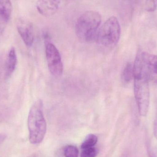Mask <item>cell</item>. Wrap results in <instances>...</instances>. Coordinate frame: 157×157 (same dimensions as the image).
Wrapping results in <instances>:
<instances>
[{
	"label": "cell",
	"mask_w": 157,
	"mask_h": 157,
	"mask_svg": "<svg viewBox=\"0 0 157 157\" xmlns=\"http://www.w3.org/2000/svg\"><path fill=\"white\" fill-rule=\"evenodd\" d=\"M61 0H37L36 8L40 14L46 17L54 15L60 7Z\"/></svg>",
	"instance_id": "obj_7"
},
{
	"label": "cell",
	"mask_w": 157,
	"mask_h": 157,
	"mask_svg": "<svg viewBox=\"0 0 157 157\" xmlns=\"http://www.w3.org/2000/svg\"><path fill=\"white\" fill-rule=\"evenodd\" d=\"M133 70L134 90L136 101L140 115L145 116L149 110V80L143 65L140 50L136 53Z\"/></svg>",
	"instance_id": "obj_1"
},
{
	"label": "cell",
	"mask_w": 157,
	"mask_h": 157,
	"mask_svg": "<svg viewBox=\"0 0 157 157\" xmlns=\"http://www.w3.org/2000/svg\"><path fill=\"white\" fill-rule=\"evenodd\" d=\"M17 63V57L14 48H13L10 49L6 63V69L7 75L12 74L15 70Z\"/></svg>",
	"instance_id": "obj_10"
},
{
	"label": "cell",
	"mask_w": 157,
	"mask_h": 157,
	"mask_svg": "<svg viewBox=\"0 0 157 157\" xmlns=\"http://www.w3.org/2000/svg\"><path fill=\"white\" fill-rule=\"evenodd\" d=\"M98 141V138L96 135L93 134H90L87 136L85 138L81 145V148L93 147L97 144Z\"/></svg>",
	"instance_id": "obj_12"
},
{
	"label": "cell",
	"mask_w": 157,
	"mask_h": 157,
	"mask_svg": "<svg viewBox=\"0 0 157 157\" xmlns=\"http://www.w3.org/2000/svg\"><path fill=\"white\" fill-rule=\"evenodd\" d=\"M6 136L5 135L0 134V145L2 144L3 142L5 141L6 138Z\"/></svg>",
	"instance_id": "obj_17"
},
{
	"label": "cell",
	"mask_w": 157,
	"mask_h": 157,
	"mask_svg": "<svg viewBox=\"0 0 157 157\" xmlns=\"http://www.w3.org/2000/svg\"><path fill=\"white\" fill-rule=\"evenodd\" d=\"M157 8V0H146L145 8L147 12H152Z\"/></svg>",
	"instance_id": "obj_15"
},
{
	"label": "cell",
	"mask_w": 157,
	"mask_h": 157,
	"mask_svg": "<svg viewBox=\"0 0 157 157\" xmlns=\"http://www.w3.org/2000/svg\"><path fill=\"white\" fill-rule=\"evenodd\" d=\"M17 29L25 44L28 47H31L34 40V29L32 24L21 19L17 24Z\"/></svg>",
	"instance_id": "obj_8"
},
{
	"label": "cell",
	"mask_w": 157,
	"mask_h": 157,
	"mask_svg": "<svg viewBox=\"0 0 157 157\" xmlns=\"http://www.w3.org/2000/svg\"><path fill=\"white\" fill-rule=\"evenodd\" d=\"M154 134L156 139H157V115L154 122Z\"/></svg>",
	"instance_id": "obj_16"
},
{
	"label": "cell",
	"mask_w": 157,
	"mask_h": 157,
	"mask_svg": "<svg viewBox=\"0 0 157 157\" xmlns=\"http://www.w3.org/2000/svg\"><path fill=\"white\" fill-rule=\"evenodd\" d=\"M43 110V102L41 99H38L32 105L29 113L28 126L29 140L33 144L41 143L47 132V123Z\"/></svg>",
	"instance_id": "obj_2"
},
{
	"label": "cell",
	"mask_w": 157,
	"mask_h": 157,
	"mask_svg": "<svg viewBox=\"0 0 157 157\" xmlns=\"http://www.w3.org/2000/svg\"><path fill=\"white\" fill-rule=\"evenodd\" d=\"M133 65L131 63H128L125 65L121 75V80L123 83L128 84L133 79Z\"/></svg>",
	"instance_id": "obj_11"
},
{
	"label": "cell",
	"mask_w": 157,
	"mask_h": 157,
	"mask_svg": "<svg viewBox=\"0 0 157 157\" xmlns=\"http://www.w3.org/2000/svg\"><path fill=\"white\" fill-rule=\"evenodd\" d=\"M97 154V149L94 147L81 148L80 157H96Z\"/></svg>",
	"instance_id": "obj_14"
},
{
	"label": "cell",
	"mask_w": 157,
	"mask_h": 157,
	"mask_svg": "<svg viewBox=\"0 0 157 157\" xmlns=\"http://www.w3.org/2000/svg\"><path fill=\"white\" fill-rule=\"evenodd\" d=\"M46 55L48 67L51 74L55 77L61 76L63 65L60 54L55 45L51 42L46 44Z\"/></svg>",
	"instance_id": "obj_5"
},
{
	"label": "cell",
	"mask_w": 157,
	"mask_h": 157,
	"mask_svg": "<svg viewBox=\"0 0 157 157\" xmlns=\"http://www.w3.org/2000/svg\"><path fill=\"white\" fill-rule=\"evenodd\" d=\"M149 157H156L153 153H150L149 154Z\"/></svg>",
	"instance_id": "obj_18"
},
{
	"label": "cell",
	"mask_w": 157,
	"mask_h": 157,
	"mask_svg": "<svg viewBox=\"0 0 157 157\" xmlns=\"http://www.w3.org/2000/svg\"><path fill=\"white\" fill-rule=\"evenodd\" d=\"M143 65L149 81L157 86V56L141 52Z\"/></svg>",
	"instance_id": "obj_6"
},
{
	"label": "cell",
	"mask_w": 157,
	"mask_h": 157,
	"mask_svg": "<svg viewBox=\"0 0 157 157\" xmlns=\"http://www.w3.org/2000/svg\"><path fill=\"white\" fill-rule=\"evenodd\" d=\"M63 153L65 157H78L79 152L76 147L68 145L64 148Z\"/></svg>",
	"instance_id": "obj_13"
},
{
	"label": "cell",
	"mask_w": 157,
	"mask_h": 157,
	"mask_svg": "<svg viewBox=\"0 0 157 157\" xmlns=\"http://www.w3.org/2000/svg\"><path fill=\"white\" fill-rule=\"evenodd\" d=\"M13 12L10 0H0V29L8 24Z\"/></svg>",
	"instance_id": "obj_9"
},
{
	"label": "cell",
	"mask_w": 157,
	"mask_h": 157,
	"mask_svg": "<svg viewBox=\"0 0 157 157\" xmlns=\"http://www.w3.org/2000/svg\"><path fill=\"white\" fill-rule=\"evenodd\" d=\"M121 34V28L118 19L111 17L100 27L96 40L102 48L110 49L119 42Z\"/></svg>",
	"instance_id": "obj_4"
},
{
	"label": "cell",
	"mask_w": 157,
	"mask_h": 157,
	"mask_svg": "<svg viewBox=\"0 0 157 157\" xmlns=\"http://www.w3.org/2000/svg\"><path fill=\"white\" fill-rule=\"evenodd\" d=\"M101 21V15L98 12L92 10L85 12L79 16L76 22V36L84 42L96 40Z\"/></svg>",
	"instance_id": "obj_3"
}]
</instances>
